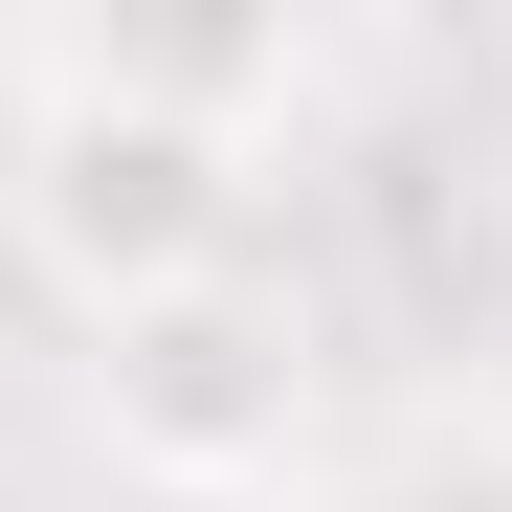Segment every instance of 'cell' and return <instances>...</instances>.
<instances>
[{
	"instance_id": "6da1fadb",
	"label": "cell",
	"mask_w": 512,
	"mask_h": 512,
	"mask_svg": "<svg viewBox=\"0 0 512 512\" xmlns=\"http://www.w3.org/2000/svg\"><path fill=\"white\" fill-rule=\"evenodd\" d=\"M0 223H23V268L112 334V312H156V290L245 268V134L156 112L134 67H90V45H45V67H23V156H0Z\"/></svg>"
},
{
	"instance_id": "7a4b0ae2",
	"label": "cell",
	"mask_w": 512,
	"mask_h": 512,
	"mask_svg": "<svg viewBox=\"0 0 512 512\" xmlns=\"http://www.w3.org/2000/svg\"><path fill=\"white\" fill-rule=\"evenodd\" d=\"M90 423H112V468L134 490H268L312 446V334L268 268H201V290H156L90 334Z\"/></svg>"
},
{
	"instance_id": "3957f363",
	"label": "cell",
	"mask_w": 512,
	"mask_h": 512,
	"mask_svg": "<svg viewBox=\"0 0 512 512\" xmlns=\"http://www.w3.org/2000/svg\"><path fill=\"white\" fill-rule=\"evenodd\" d=\"M112 512H268V490H112Z\"/></svg>"
},
{
	"instance_id": "277c9868",
	"label": "cell",
	"mask_w": 512,
	"mask_h": 512,
	"mask_svg": "<svg viewBox=\"0 0 512 512\" xmlns=\"http://www.w3.org/2000/svg\"><path fill=\"white\" fill-rule=\"evenodd\" d=\"M0 512H23V490H0Z\"/></svg>"
}]
</instances>
